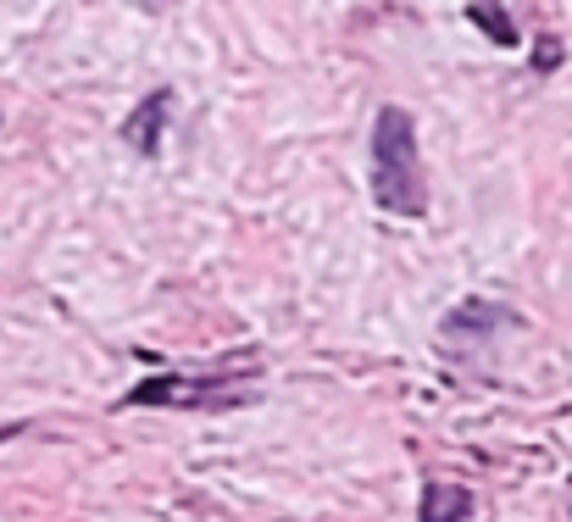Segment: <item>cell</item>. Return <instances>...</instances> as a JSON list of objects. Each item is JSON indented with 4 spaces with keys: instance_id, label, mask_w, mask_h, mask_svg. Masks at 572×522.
Returning a JSON list of instances; mask_svg holds the SVG:
<instances>
[{
    "instance_id": "cell-1",
    "label": "cell",
    "mask_w": 572,
    "mask_h": 522,
    "mask_svg": "<svg viewBox=\"0 0 572 522\" xmlns=\"http://www.w3.org/2000/svg\"><path fill=\"white\" fill-rule=\"evenodd\" d=\"M372 201L395 217L428 212V173H422L417 123L406 106H384L372 117Z\"/></svg>"
},
{
    "instance_id": "cell-2",
    "label": "cell",
    "mask_w": 572,
    "mask_h": 522,
    "mask_svg": "<svg viewBox=\"0 0 572 522\" xmlns=\"http://www.w3.org/2000/svg\"><path fill=\"white\" fill-rule=\"evenodd\" d=\"M217 378H145L134 395H129V406H239L245 400V389L239 395H223V389H212Z\"/></svg>"
},
{
    "instance_id": "cell-3",
    "label": "cell",
    "mask_w": 572,
    "mask_h": 522,
    "mask_svg": "<svg viewBox=\"0 0 572 522\" xmlns=\"http://www.w3.org/2000/svg\"><path fill=\"white\" fill-rule=\"evenodd\" d=\"M417 522H478V500L467 489H456V483H428Z\"/></svg>"
},
{
    "instance_id": "cell-4",
    "label": "cell",
    "mask_w": 572,
    "mask_h": 522,
    "mask_svg": "<svg viewBox=\"0 0 572 522\" xmlns=\"http://www.w3.org/2000/svg\"><path fill=\"white\" fill-rule=\"evenodd\" d=\"M500 323H505V311H500V306L467 300L461 311H450V317H445V339H461L467 328H472V339H483V334H489V328H500Z\"/></svg>"
},
{
    "instance_id": "cell-5",
    "label": "cell",
    "mask_w": 572,
    "mask_h": 522,
    "mask_svg": "<svg viewBox=\"0 0 572 522\" xmlns=\"http://www.w3.org/2000/svg\"><path fill=\"white\" fill-rule=\"evenodd\" d=\"M162 117H167V95H151V101L134 112V123L123 129V134H129V145H140V151L151 156V151H156V123H162Z\"/></svg>"
},
{
    "instance_id": "cell-6",
    "label": "cell",
    "mask_w": 572,
    "mask_h": 522,
    "mask_svg": "<svg viewBox=\"0 0 572 522\" xmlns=\"http://www.w3.org/2000/svg\"><path fill=\"white\" fill-rule=\"evenodd\" d=\"M467 18H472V23H483L494 45H517V29H511V18H505L500 7H467Z\"/></svg>"
}]
</instances>
